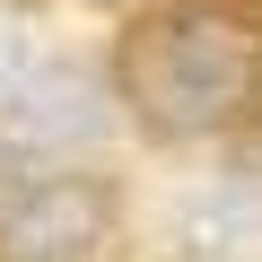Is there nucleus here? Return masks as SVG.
<instances>
[{"mask_svg": "<svg viewBox=\"0 0 262 262\" xmlns=\"http://www.w3.org/2000/svg\"><path fill=\"white\" fill-rule=\"evenodd\" d=\"M253 236H262V192H253V184L227 175V184H210V192L184 201V245H192V253L227 262V253H245Z\"/></svg>", "mask_w": 262, "mask_h": 262, "instance_id": "obj_4", "label": "nucleus"}, {"mask_svg": "<svg viewBox=\"0 0 262 262\" xmlns=\"http://www.w3.org/2000/svg\"><path fill=\"white\" fill-rule=\"evenodd\" d=\"M114 96L158 140H219L262 114V0H166L114 53Z\"/></svg>", "mask_w": 262, "mask_h": 262, "instance_id": "obj_1", "label": "nucleus"}, {"mask_svg": "<svg viewBox=\"0 0 262 262\" xmlns=\"http://www.w3.org/2000/svg\"><path fill=\"white\" fill-rule=\"evenodd\" d=\"M114 236V192L96 175H35L0 201V262H96Z\"/></svg>", "mask_w": 262, "mask_h": 262, "instance_id": "obj_2", "label": "nucleus"}, {"mask_svg": "<svg viewBox=\"0 0 262 262\" xmlns=\"http://www.w3.org/2000/svg\"><path fill=\"white\" fill-rule=\"evenodd\" d=\"M105 131V88L79 61H53L44 79H27L0 105V149L9 158H53V149H88Z\"/></svg>", "mask_w": 262, "mask_h": 262, "instance_id": "obj_3", "label": "nucleus"}, {"mask_svg": "<svg viewBox=\"0 0 262 262\" xmlns=\"http://www.w3.org/2000/svg\"><path fill=\"white\" fill-rule=\"evenodd\" d=\"M18 79V35H9V18H0V88Z\"/></svg>", "mask_w": 262, "mask_h": 262, "instance_id": "obj_5", "label": "nucleus"}]
</instances>
